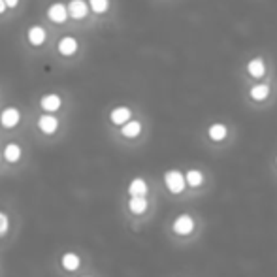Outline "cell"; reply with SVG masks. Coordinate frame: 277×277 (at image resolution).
<instances>
[{"label":"cell","mask_w":277,"mask_h":277,"mask_svg":"<svg viewBox=\"0 0 277 277\" xmlns=\"http://www.w3.org/2000/svg\"><path fill=\"white\" fill-rule=\"evenodd\" d=\"M164 185L170 193L179 194L185 191V185H187V179H185V174H181L179 170H168L164 174Z\"/></svg>","instance_id":"6da1fadb"},{"label":"cell","mask_w":277,"mask_h":277,"mask_svg":"<svg viewBox=\"0 0 277 277\" xmlns=\"http://www.w3.org/2000/svg\"><path fill=\"white\" fill-rule=\"evenodd\" d=\"M172 230L179 236H189L194 230V219L189 213H181L176 217V221L172 224Z\"/></svg>","instance_id":"7a4b0ae2"},{"label":"cell","mask_w":277,"mask_h":277,"mask_svg":"<svg viewBox=\"0 0 277 277\" xmlns=\"http://www.w3.org/2000/svg\"><path fill=\"white\" fill-rule=\"evenodd\" d=\"M21 121V111L17 108H4L2 109V113H0V124L4 126V128H16L17 124Z\"/></svg>","instance_id":"3957f363"},{"label":"cell","mask_w":277,"mask_h":277,"mask_svg":"<svg viewBox=\"0 0 277 277\" xmlns=\"http://www.w3.org/2000/svg\"><path fill=\"white\" fill-rule=\"evenodd\" d=\"M47 17H49V21H53V23H59V25L64 23V21L70 17L68 6H64L61 2H55V4H51L49 10H47Z\"/></svg>","instance_id":"277c9868"},{"label":"cell","mask_w":277,"mask_h":277,"mask_svg":"<svg viewBox=\"0 0 277 277\" xmlns=\"http://www.w3.org/2000/svg\"><path fill=\"white\" fill-rule=\"evenodd\" d=\"M40 106L44 111L47 113H55V111H59L62 106V98L59 94H55V92H49L46 96H42V100H40Z\"/></svg>","instance_id":"5b68a950"},{"label":"cell","mask_w":277,"mask_h":277,"mask_svg":"<svg viewBox=\"0 0 277 277\" xmlns=\"http://www.w3.org/2000/svg\"><path fill=\"white\" fill-rule=\"evenodd\" d=\"M132 117V111L126 106H119V108L111 109V113H109V119H111V123L117 124V126H123L124 123H128Z\"/></svg>","instance_id":"8992f818"},{"label":"cell","mask_w":277,"mask_h":277,"mask_svg":"<svg viewBox=\"0 0 277 277\" xmlns=\"http://www.w3.org/2000/svg\"><path fill=\"white\" fill-rule=\"evenodd\" d=\"M38 128L44 134H53L59 128V119L55 115H51V113H46V115H42L38 119Z\"/></svg>","instance_id":"52a82bcc"},{"label":"cell","mask_w":277,"mask_h":277,"mask_svg":"<svg viewBox=\"0 0 277 277\" xmlns=\"http://www.w3.org/2000/svg\"><path fill=\"white\" fill-rule=\"evenodd\" d=\"M87 12H89V6H87L85 0H70V4H68L70 17H74V19H83V17H87Z\"/></svg>","instance_id":"ba28073f"},{"label":"cell","mask_w":277,"mask_h":277,"mask_svg":"<svg viewBox=\"0 0 277 277\" xmlns=\"http://www.w3.org/2000/svg\"><path fill=\"white\" fill-rule=\"evenodd\" d=\"M61 266L66 271H76V269H79V266H81V258H79V254L77 253H64L61 256Z\"/></svg>","instance_id":"9c48e42d"},{"label":"cell","mask_w":277,"mask_h":277,"mask_svg":"<svg viewBox=\"0 0 277 277\" xmlns=\"http://www.w3.org/2000/svg\"><path fill=\"white\" fill-rule=\"evenodd\" d=\"M27 38H29V42H31L32 46H42L47 38L46 29L40 27V25H34V27H31L29 32H27Z\"/></svg>","instance_id":"30bf717a"},{"label":"cell","mask_w":277,"mask_h":277,"mask_svg":"<svg viewBox=\"0 0 277 277\" xmlns=\"http://www.w3.org/2000/svg\"><path fill=\"white\" fill-rule=\"evenodd\" d=\"M4 159L10 162V164H16V162L21 161V157H23V149H21V146L19 144H8V146L4 147Z\"/></svg>","instance_id":"8fae6325"},{"label":"cell","mask_w":277,"mask_h":277,"mask_svg":"<svg viewBox=\"0 0 277 277\" xmlns=\"http://www.w3.org/2000/svg\"><path fill=\"white\" fill-rule=\"evenodd\" d=\"M147 181L144 177H134L128 183V194L130 196H147Z\"/></svg>","instance_id":"7c38bea8"},{"label":"cell","mask_w":277,"mask_h":277,"mask_svg":"<svg viewBox=\"0 0 277 277\" xmlns=\"http://www.w3.org/2000/svg\"><path fill=\"white\" fill-rule=\"evenodd\" d=\"M57 49H59V53L64 55V57H72V55L77 51V40L72 38V36H64V38L59 42Z\"/></svg>","instance_id":"4fadbf2b"},{"label":"cell","mask_w":277,"mask_h":277,"mask_svg":"<svg viewBox=\"0 0 277 277\" xmlns=\"http://www.w3.org/2000/svg\"><path fill=\"white\" fill-rule=\"evenodd\" d=\"M147 206H149V204H147L146 196H130V198H128V209H130V213H134V215L146 213Z\"/></svg>","instance_id":"5bb4252c"},{"label":"cell","mask_w":277,"mask_h":277,"mask_svg":"<svg viewBox=\"0 0 277 277\" xmlns=\"http://www.w3.org/2000/svg\"><path fill=\"white\" fill-rule=\"evenodd\" d=\"M140 132H142V123L140 121H134V119H130L128 123H124L123 126H121V134H123L124 138H138Z\"/></svg>","instance_id":"9a60e30c"},{"label":"cell","mask_w":277,"mask_h":277,"mask_svg":"<svg viewBox=\"0 0 277 277\" xmlns=\"http://www.w3.org/2000/svg\"><path fill=\"white\" fill-rule=\"evenodd\" d=\"M247 72H249L253 77H262L264 76V72H266V64H264V61H262L260 57L251 59L249 64H247Z\"/></svg>","instance_id":"2e32d148"},{"label":"cell","mask_w":277,"mask_h":277,"mask_svg":"<svg viewBox=\"0 0 277 277\" xmlns=\"http://www.w3.org/2000/svg\"><path fill=\"white\" fill-rule=\"evenodd\" d=\"M208 134L213 142H223V140L226 138V134H228V128H226L223 123H215L208 128Z\"/></svg>","instance_id":"e0dca14e"},{"label":"cell","mask_w":277,"mask_h":277,"mask_svg":"<svg viewBox=\"0 0 277 277\" xmlns=\"http://www.w3.org/2000/svg\"><path fill=\"white\" fill-rule=\"evenodd\" d=\"M249 94H251L253 100L262 102L269 96V87L264 83H258V85H254V87H251V92H249Z\"/></svg>","instance_id":"ac0fdd59"},{"label":"cell","mask_w":277,"mask_h":277,"mask_svg":"<svg viewBox=\"0 0 277 277\" xmlns=\"http://www.w3.org/2000/svg\"><path fill=\"white\" fill-rule=\"evenodd\" d=\"M185 179H187L189 187H200L204 183V174H202L200 170H189L185 174Z\"/></svg>","instance_id":"d6986e66"},{"label":"cell","mask_w":277,"mask_h":277,"mask_svg":"<svg viewBox=\"0 0 277 277\" xmlns=\"http://www.w3.org/2000/svg\"><path fill=\"white\" fill-rule=\"evenodd\" d=\"M89 6L94 14H104L109 8V0H89Z\"/></svg>","instance_id":"ffe728a7"},{"label":"cell","mask_w":277,"mask_h":277,"mask_svg":"<svg viewBox=\"0 0 277 277\" xmlns=\"http://www.w3.org/2000/svg\"><path fill=\"white\" fill-rule=\"evenodd\" d=\"M8 230H10V219L4 211H0V238H2V236H6Z\"/></svg>","instance_id":"44dd1931"},{"label":"cell","mask_w":277,"mask_h":277,"mask_svg":"<svg viewBox=\"0 0 277 277\" xmlns=\"http://www.w3.org/2000/svg\"><path fill=\"white\" fill-rule=\"evenodd\" d=\"M6 4H8V8H16L19 4V0H6Z\"/></svg>","instance_id":"7402d4cb"},{"label":"cell","mask_w":277,"mask_h":277,"mask_svg":"<svg viewBox=\"0 0 277 277\" xmlns=\"http://www.w3.org/2000/svg\"><path fill=\"white\" fill-rule=\"evenodd\" d=\"M6 8H8L6 0H0V14H4V12H6Z\"/></svg>","instance_id":"603a6c76"},{"label":"cell","mask_w":277,"mask_h":277,"mask_svg":"<svg viewBox=\"0 0 277 277\" xmlns=\"http://www.w3.org/2000/svg\"><path fill=\"white\" fill-rule=\"evenodd\" d=\"M83 277H91V275H83Z\"/></svg>","instance_id":"cb8c5ba5"}]
</instances>
